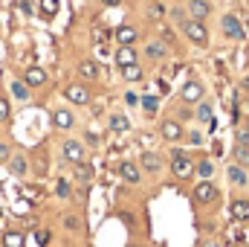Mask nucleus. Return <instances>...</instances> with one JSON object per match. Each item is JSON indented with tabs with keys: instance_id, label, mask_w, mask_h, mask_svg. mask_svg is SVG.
<instances>
[{
	"instance_id": "nucleus-1",
	"label": "nucleus",
	"mask_w": 249,
	"mask_h": 247,
	"mask_svg": "<svg viewBox=\"0 0 249 247\" xmlns=\"http://www.w3.org/2000/svg\"><path fill=\"white\" fill-rule=\"evenodd\" d=\"M183 32L188 35V41H194L197 47H206L209 44V29H206V21H194V18H183L180 21Z\"/></svg>"
},
{
	"instance_id": "nucleus-2",
	"label": "nucleus",
	"mask_w": 249,
	"mask_h": 247,
	"mask_svg": "<svg viewBox=\"0 0 249 247\" xmlns=\"http://www.w3.org/2000/svg\"><path fill=\"white\" fill-rule=\"evenodd\" d=\"M171 172H174V178L177 181H188L191 175H194V160L183 154V151H174V157H171Z\"/></svg>"
},
{
	"instance_id": "nucleus-3",
	"label": "nucleus",
	"mask_w": 249,
	"mask_h": 247,
	"mask_svg": "<svg viewBox=\"0 0 249 247\" xmlns=\"http://www.w3.org/2000/svg\"><path fill=\"white\" fill-rule=\"evenodd\" d=\"M61 157L67 163H84V157H87V145L81 143V140H64L61 145Z\"/></svg>"
},
{
	"instance_id": "nucleus-4",
	"label": "nucleus",
	"mask_w": 249,
	"mask_h": 247,
	"mask_svg": "<svg viewBox=\"0 0 249 247\" xmlns=\"http://www.w3.org/2000/svg\"><path fill=\"white\" fill-rule=\"evenodd\" d=\"M20 79H23V84H26L29 90H38V87H44V84L50 82V76H47V70H44V67H38V64H32V67H26Z\"/></svg>"
},
{
	"instance_id": "nucleus-5",
	"label": "nucleus",
	"mask_w": 249,
	"mask_h": 247,
	"mask_svg": "<svg viewBox=\"0 0 249 247\" xmlns=\"http://www.w3.org/2000/svg\"><path fill=\"white\" fill-rule=\"evenodd\" d=\"M64 99H67L70 105H78V108H81V105L90 102V90H87L81 82H70V84L64 87Z\"/></svg>"
},
{
	"instance_id": "nucleus-6",
	"label": "nucleus",
	"mask_w": 249,
	"mask_h": 247,
	"mask_svg": "<svg viewBox=\"0 0 249 247\" xmlns=\"http://www.w3.org/2000/svg\"><path fill=\"white\" fill-rule=\"evenodd\" d=\"M203 96H206V87H203L200 82H194V79L186 82V84H183V90H180V99H183L186 105H200V102H203Z\"/></svg>"
},
{
	"instance_id": "nucleus-7",
	"label": "nucleus",
	"mask_w": 249,
	"mask_h": 247,
	"mask_svg": "<svg viewBox=\"0 0 249 247\" xmlns=\"http://www.w3.org/2000/svg\"><path fill=\"white\" fill-rule=\"evenodd\" d=\"M220 26H223V35H226V38H232V41H244V38H247V32H244L241 21H238L235 15H223Z\"/></svg>"
},
{
	"instance_id": "nucleus-8",
	"label": "nucleus",
	"mask_w": 249,
	"mask_h": 247,
	"mask_svg": "<svg viewBox=\"0 0 249 247\" xmlns=\"http://www.w3.org/2000/svg\"><path fill=\"white\" fill-rule=\"evenodd\" d=\"M194 201L197 204H214L217 201V186L212 184V181H200V184L194 186Z\"/></svg>"
},
{
	"instance_id": "nucleus-9",
	"label": "nucleus",
	"mask_w": 249,
	"mask_h": 247,
	"mask_svg": "<svg viewBox=\"0 0 249 247\" xmlns=\"http://www.w3.org/2000/svg\"><path fill=\"white\" fill-rule=\"evenodd\" d=\"M229 218L238 221V224L249 221V201L247 198H235V201L229 204Z\"/></svg>"
},
{
	"instance_id": "nucleus-10",
	"label": "nucleus",
	"mask_w": 249,
	"mask_h": 247,
	"mask_svg": "<svg viewBox=\"0 0 249 247\" xmlns=\"http://www.w3.org/2000/svg\"><path fill=\"white\" fill-rule=\"evenodd\" d=\"M53 125H55L58 131H70V128L75 125V114H72L70 108H55V111H53Z\"/></svg>"
},
{
	"instance_id": "nucleus-11",
	"label": "nucleus",
	"mask_w": 249,
	"mask_h": 247,
	"mask_svg": "<svg viewBox=\"0 0 249 247\" xmlns=\"http://www.w3.org/2000/svg\"><path fill=\"white\" fill-rule=\"evenodd\" d=\"M119 175H122L124 184H139L142 181V172H139V166L133 160H122L119 163Z\"/></svg>"
},
{
	"instance_id": "nucleus-12",
	"label": "nucleus",
	"mask_w": 249,
	"mask_h": 247,
	"mask_svg": "<svg viewBox=\"0 0 249 247\" xmlns=\"http://www.w3.org/2000/svg\"><path fill=\"white\" fill-rule=\"evenodd\" d=\"M6 166H9V172H12L15 178H26V172H29V160H26V154H12Z\"/></svg>"
},
{
	"instance_id": "nucleus-13",
	"label": "nucleus",
	"mask_w": 249,
	"mask_h": 247,
	"mask_svg": "<svg viewBox=\"0 0 249 247\" xmlns=\"http://www.w3.org/2000/svg\"><path fill=\"white\" fill-rule=\"evenodd\" d=\"M160 134H162L168 143H177V140L183 137V125L177 123V120H162V125H160Z\"/></svg>"
},
{
	"instance_id": "nucleus-14",
	"label": "nucleus",
	"mask_w": 249,
	"mask_h": 247,
	"mask_svg": "<svg viewBox=\"0 0 249 247\" xmlns=\"http://www.w3.org/2000/svg\"><path fill=\"white\" fill-rule=\"evenodd\" d=\"M188 18H194V21H206L209 18V12H212V6H209V0H188Z\"/></svg>"
},
{
	"instance_id": "nucleus-15",
	"label": "nucleus",
	"mask_w": 249,
	"mask_h": 247,
	"mask_svg": "<svg viewBox=\"0 0 249 247\" xmlns=\"http://www.w3.org/2000/svg\"><path fill=\"white\" fill-rule=\"evenodd\" d=\"M9 93H12V99H18V102H29V99H32V90L23 84V79H12V82H9Z\"/></svg>"
},
{
	"instance_id": "nucleus-16",
	"label": "nucleus",
	"mask_w": 249,
	"mask_h": 247,
	"mask_svg": "<svg viewBox=\"0 0 249 247\" xmlns=\"http://www.w3.org/2000/svg\"><path fill=\"white\" fill-rule=\"evenodd\" d=\"M113 38L119 41V47H133L136 38H139V29H133V26H119V29L113 32Z\"/></svg>"
},
{
	"instance_id": "nucleus-17",
	"label": "nucleus",
	"mask_w": 249,
	"mask_h": 247,
	"mask_svg": "<svg viewBox=\"0 0 249 247\" xmlns=\"http://www.w3.org/2000/svg\"><path fill=\"white\" fill-rule=\"evenodd\" d=\"M226 178H229V184H235V186H249V175H247V169L244 166H229L226 169Z\"/></svg>"
},
{
	"instance_id": "nucleus-18",
	"label": "nucleus",
	"mask_w": 249,
	"mask_h": 247,
	"mask_svg": "<svg viewBox=\"0 0 249 247\" xmlns=\"http://www.w3.org/2000/svg\"><path fill=\"white\" fill-rule=\"evenodd\" d=\"M78 76L93 82V79H99V76H102V67H99L96 62H90V59H84V62H78Z\"/></svg>"
},
{
	"instance_id": "nucleus-19",
	"label": "nucleus",
	"mask_w": 249,
	"mask_h": 247,
	"mask_svg": "<svg viewBox=\"0 0 249 247\" xmlns=\"http://www.w3.org/2000/svg\"><path fill=\"white\" fill-rule=\"evenodd\" d=\"M139 169H145V172H160V154L145 151V154H142V160H139Z\"/></svg>"
},
{
	"instance_id": "nucleus-20",
	"label": "nucleus",
	"mask_w": 249,
	"mask_h": 247,
	"mask_svg": "<svg viewBox=\"0 0 249 247\" xmlns=\"http://www.w3.org/2000/svg\"><path fill=\"white\" fill-rule=\"evenodd\" d=\"M72 175H75V181H81V184H90V181H93V166H90L87 160H84V163H75Z\"/></svg>"
},
{
	"instance_id": "nucleus-21",
	"label": "nucleus",
	"mask_w": 249,
	"mask_h": 247,
	"mask_svg": "<svg viewBox=\"0 0 249 247\" xmlns=\"http://www.w3.org/2000/svg\"><path fill=\"white\" fill-rule=\"evenodd\" d=\"M23 245H26V239H23L20 230H6L3 233V247H23Z\"/></svg>"
},
{
	"instance_id": "nucleus-22",
	"label": "nucleus",
	"mask_w": 249,
	"mask_h": 247,
	"mask_svg": "<svg viewBox=\"0 0 249 247\" xmlns=\"http://www.w3.org/2000/svg\"><path fill=\"white\" fill-rule=\"evenodd\" d=\"M197 120H200V123H206L209 128L214 125V111H212V105H209V102H200V105H197Z\"/></svg>"
},
{
	"instance_id": "nucleus-23",
	"label": "nucleus",
	"mask_w": 249,
	"mask_h": 247,
	"mask_svg": "<svg viewBox=\"0 0 249 247\" xmlns=\"http://www.w3.org/2000/svg\"><path fill=\"white\" fill-rule=\"evenodd\" d=\"M116 62H119V67L136 64V50H133V47H119V53H116Z\"/></svg>"
},
{
	"instance_id": "nucleus-24",
	"label": "nucleus",
	"mask_w": 249,
	"mask_h": 247,
	"mask_svg": "<svg viewBox=\"0 0 249 247\" xmlns=\"http://www.w3.org/2000/svg\"><path fill=\"white\" fill-rule=\"evenodd\" d=\"M122 79L124 82H142V67H139V64H127V67H122Z\"/></svg>"
},
{
	"instance_id": "nucleus-25",
	"label": "nucleus",
	"mask_w": 249,
	"mask_h": 247,
	"mask_svg": "<svg viewBox=\"0 0 249 247\" xmlns=\"http://www.w3.org/2000/svg\"><path fill=\"white\" fill-rule=\"evenodd\" d=\"M145 56H148V59H151V62H160V59H162V56H165V47H162V44H160V41H151V44H148V47H145Z\"/></svg>"
},
{
	"instance_id": "nucleus-26",
	"label": "nucleus",
	"mask_w": 249,
	"mask_h": 247,
	"mask_svg": "<svg viewBox=\"0 0 249 247\" xmlns=\"http://www.w3.org/2000/svg\"><path fill=\"white\" fill-rule=\"evenodd\" d=\"M194 172H197L203 181H209V178L214 175V163H212V160H200V163H194Z\"/></svg>"
},
{
	"instance_id": "nucleus-27",
	"label": "nucleus",
	"mask_w": 249,
	"mask_h": 247,
	"mask_svg": "<svg viewBox=\"0 0 249 247\" xmlns=\"http://www.w3.org/2000/svg\"><path fill=\"white\" fill-rule=\"evenodd\" d=\"M127 128H130V123H127V117H124V114H113V117H110V131L124 134Z\"/></svg>"
},
{
	"instance_id": "nucleus-28",
	"label": "nucleus",
	"mask_w": 249,
	"mask_h": 247,
	"mask_svg": "<svg viewBox=\"0 0 249 247\" xmlns=\"http://www.w3.org/2000/svg\"><path fill=\"white\" fill-rule=\"evenodd\" d=\"M38 6H41V15L44 18H55L58 15V0H41Z\"/></svg>"
},
{
	"instance_id": "nucleus-29",
	"label": "nucleus",
	"mask_w": 249,
	"mask_h": 247,
	"mask_svg": "<svg viewBox=\"0 0 249 247\" xmlns=\"http://www.w3.org/2000/svg\"><path fill=\"white\" fill-rule=\"evenodd\" d=\"M12 120V105H9V99L0 93V125H6Z\"/></svg>"
},
{
	"instance_id": "nucleus-30",
	"label": "nucleus",
	"mask_w": 249,
	"mask_h": 247,
	"mask_svg": "<svg viewBox=\"0 0 249 247\" xmlns=\"http://www.w3.org/2000/svg\"><path fill=\"white\" fill-rule=\"evenodd\" d=\"M55 195H58V198H70V195H72V186H70L67 178H58V181H55Z\"/></svg>"
},
{
	"instance_id": "nucleus-31",
	"label": "nucleus",
	"mask_w": 249,
	"mask_h": 247,
	"mask_svg": "<svg viewBox=\"0 0 249 247\" xmlns=\"http://www.w3.org/2000/svg\"><path fill=\"white\" fill-rule=\"evenodd\" d=\"M235 160H238V166H249V145H235Z\"/></svg>"
},
{
	"instance_id": "nucleus-32",
	"label": "nucleus",
	"mask_w": 249,
	"mask_h": 247,
	"mask_svg": "<svg viewBox=\"0 0 249 247\" xmlns=\"http://www.w3.org/2000/svg\"><path fill=\"white\" fill-rule=\"evenodd\" d=\"M61 224H64V230H70V233H75L78 227H81V221H78V215H72V212H67L61 218Z\"/></svg>"
},
{
	"instance_id": "nucleus-33",
	"label": "nucleus",
	"mask_w": 249,
	"mask_h": 247,
	"mask_svg": "<svg viewBox=\"0 0 249 247\" xmlns=\"http://www.w3.org/2000/svg\"><path fill=\"white\" fill-rule=\"evenodd\" d=\"M139 102H142V108L148 114H157V108H160V99L157 96H139Z\"/></svg>"
},
{
	"instance_id": "nucleus-34",
	"label": "nucleus",
	"mask_w": 249,
	"mask_h": 247,
	"mask_svg": "<svg viewBox=\"0 0 249 247\" xmlns=\"http://www.w3.org/2000/svg\"><path fill=\"white\" fill-rule=\"evenodd\" d=\"M165 12H168V9L162 6V0H157V3H151V9H148V15H151V18H165Z\"/></svg>"
},
{
	"instance_id": "nucleus-35",
	"label": "nucleus",
	"mask_w": 249,
	"mask_h": 247,
	"mask_svg": "<svg viewBox=\"0 0 249 247\" xmlns=\"http://www.w3.org/2000/svg\"><path fill=\"white\" fill-rule=\"evenodd\" d=\"M15 151H12V145L6 143V140H0V163H9V157H12Z\"/></svg>"
},
{
	"instance_id": "nucleus-36",
	"label": "nucleus",
	"mask_w": 249,
	"mask_h": 247,
	"mask_svg": "<svg viewBox=\"0 0 249 247\" xmlns=\"http://www.w3.org/2000/svg\"><path fill=\"white\" fill-rule=\"evenodd\" d=\"M50 239H53V233H50V230H38V233H35V242H38L41 247L50 245Z\"/></svg>"
},
{
	"instance_id": "nucleus-37",
	"label": "nucleus",
	"mask_w": 249,
	"mask_h": 247,
	"mask_svg": "<svg viewBox=\"0 0 249 247\" xmlns=\"http://www.w3.org/2000/svg\"><path fill=\"white\" fill-rule=\"evenodd\" d=\"M124 102H127V105L133 108V105H139V96H136V93L130 90V93H124Z\"/></svg>"
},
{
	"instance_id": "nucleus-38",
	"label": "nucleus",
	"mask_w": 249,
	"mask_h": 247,
	"mask_svg": "<svg viewBox=\"0 0 249 247\" xmlns=\"http://www.w3.org/2000/svg\"><path fill=\"white\" fill-rule=\"evenodd\" d=\"M238 143H241V145H249V131H241V134H238Z\"/></svg>"
},
{
	"instance_id": "nucleus-39",
	"label": "nucleus",
	"mask_w": 249,
	"mask_h": 247,
	"mask_svg": "<svg viewBox=\"0 0 249 247\" xmlns=\"http://www.w3.org/2000/svg\"><path fill=\"white\" fill-rule=\"evenodd\" d=\"M87 143H90V145H96V143H99V134H93V131H87Z\"/></svg>"
},
{
	"instance_id": "nucleus-40",
	"label": "nucleus",
	"mask_w": 249,
	"mask_h": 247,
	"mask_svg": "<svg viewBox=\"0 0 249 247\" xmlns=\"http://www.w3.org/2000/svg\"><path fill=\"white\" fill-rule=\"evenodd\" d=\"M102 3H105V6H119L122 0H102Z\"/></svg>"
},
{
	"instance_id": "nucleus-41",
	"label": "nucleus",
	"mask_w": 249,
	"mask_h": 247,
	"mask_svg": "<svg viewBox=\"0 0 249 247\" xmlns=\"http://www.w3.org/2000/svg\"><path fill=\"white\" fill-rule=\"evenodd\" d=\"M244 90H249V76L244 79Z\"/></svg>"
},
{
	"instance_id": "nucleus-42",
	"label": "nucleus",
	"mask_w": 249,
	"mask_h": 247,
	"mask_svg": "<svg viewBox=\"0 0 249 247\" xmlns=\"http://www.w3.org/2000/svg\"><path fill=\"white\" fill-rule=\"evenodd\" d=\"M203 247H217V245H214V242H206V245H203Z\"/></svg>"
},
{
	"instance_id": "nucleus-43",
	"label": "nucleus",
	"mask_w": 249,
	"mask_h": 247,
	"mask_svg": "<svg viewBox=\"0 0 249 247\" xmlns=\"http://www.w3.org/2000/svg\"><path fill=\"white\" fill-rule=\"evenodd\" d=\"M130 247H142V245H130Z\"/></svg>"
},
{
	"instance_id": "nucleus-44",
	"label": "nucleus",
	"mask_w": 249,
	"mask_h": 247,
	"mask_svg": "<svg viewBox=\"0 0 249 247\" xmlns=\"http://www.w3.org/2000/svg\"><path fill=\"white\" fill-rule=\"evenodd\" d=\"M247 131H249V123H247Z\"/></svg>"
}]
</instances>
